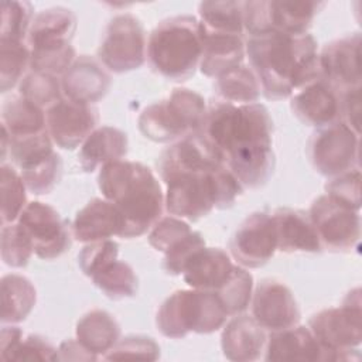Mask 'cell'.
<instances>
[{"instance_id": "30", "label": "cell", "mask_w": 362, "mask_h": 362, "mask_svg": "<svg viewBox=\"0 0 362 362\" xmlns=\"http://www.w3.org/2000/svg\"><path fill=\"white\" fill-rule=\"evenodd\" d=\"M35 301V287L27 277L6 274L1 279V322L24 321L33 311Z\"/></svg>"}, {"instance_id": "47", "label": "cell", "mask_w": 362, "mask_h": 362, "mask_svg": "<svg viewBox=\"0 0 362 362\" xmlns=\"http://www.w3.org/2000/svg\"><path fill=\"white\" fill-rule=\"evenodd\" d=\"M325 194L334 197L342 204L359 211L361 208V171L354 168L337 177H332L325 185Z\"/></svg>"}, {"instance_id": "34", "label": "cell", "mask_w": 362, "mask_h": 362, "mask_svg": "<svg viewBox=\"0 0 362 362\" xmlns=\"http://www.w3.org/2000/svg\"><path fill=\"white\" fill-rule=\"evenodd\" d=\"M90 279L99 290L113 300L133 297L139 287V280L133 267L119 259L105 264Z\"/></svg>"}, {"instance_id": "8", "label": "cell", "mask_w": 362, "mask_h": 362, "mask_svg": "<svg viewBox=\"0 0 362 362\" xmlns=\"http://www.w3.org/2000/svg\"><path fill=\"white\" fill-rule=\"evenodd\" d=\"M361 290L349 291L341 307L325 308L308 320V329L328 354L329 362L359 359L354 352L362 339Z\"/></svg>"}, {"instance_id": "25", "label": "cell", "mask_w": 362, "mask_h": 362, "mask_svg": "<svg viewBox=\"0 0 362 362\" xmlns=\"http://www.w3.org/2000/svg\"><path fill=\"white\" fill-rule=\"evenodd\" d=\"M235 264L229 255L218 247H201L182 270L184 281L197 290L216 291L229 279Z\"/></svg>"}, {"instance_id": "5", "label": "cell", "mask_w": 362, "mask_h": 362, "mask_svg": "<svg viewBox=\"0 0 362 362\" xmlns=\"http://www.w3.org/2000/svg\"><path fill=\"white\" fill-rule=\"evenodd\" d=\"M202 34L194 16H174L160 21L147 41V59L154 72L174 81L189 79L199 68Z\"/></svg>"}, {"instance_id": "9", "label": "cell", "mask_w": 362, "mask_h": 362, "mask_svg": "<svg viewBox=\"0 0 362 362\" xmlns=\"http://www.w3.org/2000/svg\"><path fill=\"white\" fill-rule=\"evenodd\" d=\"M322 7L321 1H243V28L249 37L266 33L303 35Z\"/></svg>"}, {"instance_id": "45", "label": "cell", "mask_w": 362, "mask_h": 362, "mask_svg": "<svg viewBox=\"0 0 362 362\" xmlns=\"http://www.w3.org/2000/svg\"><path fill=\"white\" fill-rule=\"evenodd\" d=\"M205 246V240L199 232L192 230L189 235L177 242L164 253V270L171 276L182 274V270L191 256Z\"/></svg>"}, {"instance_id": "18", "label": "cell", "mask_w": 362, "mask_h": 362, "mask_svg": "<svg viewBox=\"0 0 362 362\" xmlns=\"http://www.w3.org/2000/svg\"><path fill=\"white\" fill-rule=\"evenodd\" d=\"M112 85L107 69L88 55L78 57L62 75L61 86L66 99L93 105L100 100Z\"/></svg>"}, {"instance_id": "48", "label": "cell", "mask_w": 362, "mask_h": 362, "mask_svg": "<svg viewBox=\"0 0 362 362\" xmlns=\"http://www.w3.org/2000/svg\"><path fill=\"white\" fill-rule=\"evenodd\" d=\"M10 361H57V348L40 335L21 339Z\"/></svg>"}, {"instance_id": "27", "label": "cell", "mask_w": 362, "mask_h": 362, "mask_svg": "<svg viewBox=\"0 0 362 362\" xmlns=\"http://www.w3.org/2000/svg\"><path fill=\"white\" fill-rule=\"evenodd\" d=\"M127 147V136L120 129L112 126L96 127L81 144L79 164L83 171L92 173L107 163L123 160Z\"/></svg>"}, {"instance_id": "50", "label": "cell", "mask_w": 362, "mask_h": 362, "mask_svg": "<svg viewBox=\"0 0 362 362\" xmlns=\"http://www.w3.org/2000/svg\"><path fill=\"white\" fill-rule=\"evenodd\" d=\"M99 356L89 352L78 339H66L57 349V361H96Z\"/></svg>"}, {"instance_id": "28", "label": "cell", "mask_w": 362, "mask_h": 362, "mask_svg": "<svg viewBox=\"0 0 362 362\" xmlns=\"http://www.w3.org/2000/svg\"><path fill=\"white\" fill-rule=\"evenodd\" d=\"M76 339L93 355H106L120 339V325L105 310L86 313L76 324Z\"/></svg>"}, {"instance_id": "29", "label": "cell", "mask_w": 362, "mask_h": 362, "mask_svg": "<svg viewBox=\"0 0 362 362\" xmlns=\"http://www.w3.org/2000/svg\"><path fill=\"white\" fill-rule=\"evenodd\" d=\"M1 127L10 137H25L47 130L45 113L21 96L7 99L1 106Z\"/></svg>"}, {"instance_id": "11", "label": "cell", "mask_w": 362, "mask_h": 362, "mask_svg": "<svg viewBox=\"0 0 362 362\" xmlns=\"http://www.w3.org/2000/svg\"><path fill=\"white\" fill-rule=\"evenodd\" d=\"M307 153L317 173L337 177L359 168V134L337 120L313 133Z\"/></svg>"}, {"instance_id": "3", "label": "cell", "mask_w": 362, "mask_h": 362, "mask_svg": "<svg viewBox=\"0 0 362 362\" xmlns=\"http://www.w3.org/2000/svg\"><path fill=\"white\" fill-rule=\"evenodd\" d=\"M99 189L113 202L123 218L120 238L144 235L161 218L164 195L153 171L139 163L119 160L100 167Z\"/></svg>"}, {"instance_id": "39", "label": "cell", "mask_w": 362, "mask_h": 362, "mask_svg": "<svg viewBox=\"0 0 362 362\" xmlns=\"http://www.w3.org/2000/svg\"><path fill=\"white\" fill-rule=\"evenodd\" d=\"M33 6L28 1H1L0 40L24 41L33 23Z\"/></svg>"}, {"instance_id": "16", "label": "cell", "mask_w": 362, "mask_h": 362, "mask_svg": "<svg viewBox=\"0 0 362 362\" xmlns=\"http://www.w3.org/2000/svg\"><path fill=\"white\" fill-rule=\"evenodd\" d=\"M361 34L352 33L328 42L318 54L320 79L338 93L361 88Z\"/></svg>"}, {"instance_id": "42", "label": "cell", "mask_w": 362, "mask_h": 362, "mask_svg": "<svg viewBox=\"0 0 362 362\" xmlns=\"http://www.w3.org/2000/svg\"><path fill=\"white\" fill-rule=\"evenodd\" d=\"M160 356V346L151 338L146 335H127L120 338L117 344L103 356L107 361H127V359H144L156 361Z\"/></svg>"}, {"instance_id": "20", "label": "cell", "mask_w": 362, "mask_h": 362, "mask_svg": "<svg viewBox=\"0 0 362 362\" xmlns=\"http://www.w3.org/2000/svg\"><path fill=\"white\" fill-rule=\"evenodd\" d=\"M291 110L307 126H327L338 120L339 93L322 79H317L291 98Z\"/></svg>"}, {"instance_id": "22", "label": "cell", "mask_w": 362, "mask_h": 362, "mask_svg": "<svg viewBox=\"0 0 362 362\" xmlns=\"http://www.w3.org/2000/svg\"><path fill=\"white\" fill-rule=\"evenodd\" d=\"M277 250L286 253H317L322 250L318 233L311 222L308 212L293 208H279L272 215Z\"/></svg>"}, {"instance_id": "33", "label": "cell", "mask_w": 362, "mask_h": 362, "mask_svg": "<svg viewBox=\"0 0 362 362\" xmlns=\"http://www.w3.org/2000/svg\"><path fill=\"white\" fill-rule=\"evenodd\" d=\"M199 24L209 31L243 35V1H202Z\"/></svg>"}, {"instance_id": "37", "label": "cell", "mask_w": 362, "mask_h": 362, "mask_svg": "<svg viewBox=\"0 0 362 362\" xmlns=\"http://www.w3.org/2000/svg\"><path fill=\"white\" fill-rule=\"evenodd\" d=\"M215 293L223 303L228 315H239L250 305L253 296V277L246 269L235 266L229 279Z\"/></svg>"}, {"instance_id": "10", "label": "cell", "mask_w": 362, "mask_h": 362, "mask_svg": "<svg viewBox=\"0 0 362 362\" xmlns=\"http://www.w3.org/2000/svg\"><path fill=\"white\" fill-rule=\"evenodd\" d=\"M146 57L147 41L141 21L130 13L113 17L98 48L100 64L110 72L124 74L140 68Z\"/></svg>"}, {"instance_id": "40", "label": "cell", "mask_w": 362, "mask_h": 362, "mask_svg": "<svg viewBox=\"0 0 362 362\" xmlns=\"http://www.w3.org/2000/svg\"><path fill=\"white\" fill-rule=\"evenodd\" d=\"M34 253V245L18 222L1 228V259L7 266L24 267Z\"/></svg>"}, {"instance_id": "41", "label": "cell", "mask_w": 362, "mask_h": 362, "mask_svg": "<svg viewBox=\"0 0 362 362\" xmlns=\"http://www.w3.org/2000/svg\"><path fill=\"white\" fill-rule=\"evenodd\" d=\"M30 68L34 72L48 74V75H64L68 68L78 58L75 48L69 45L44 48V49H30Z\"/></svg>"}, {"instance_id": "12", "label": "cell", "mask_w": 362, "mask_h": 362, "mask_svg": "<svg viewBox=\"0 0 362 362\" xmlns=\"http://www.w3.org/2000/svg\"><path fill=\"white\" fill-rule=\"evenodd\" d=\"M322 247L332 252L352 249L361 238V218L356 209L328 194L320 195L308 211Z\"/></svg>"}, {"instance_id": "13", "label": "cell", "mask_w": 362, "mask_h": 362, "mask_svg": "<svg viewBox=\"0 0 362 362\" xmlns=\"http://www.w3.org/2000/svg\"><path fill=\"white\" fill-rule=\"evenodd\" d=\"M28 233L34 253L44 260H52L64 255L71 246V232L55 208L33 201L25 205L18 221Z\"/></svg>"}, {"instance_id": "14", "label": "cell", "mask_w": 362, "mask_h": 362, "mask_svg": "<svg viewBox=\"0 0 362 362\" xmlns=\"http://www.w3.org/2000/svg\"><path fill=\"white\" fill-rule=\"evenodd\" d=\"M232 257L242 267L264 266L277 250V236L272 215L253 212L235 230L229 242Z\"/></svg>"}, {"instance_id": "24", "label": "cell", "mask_w": 362, "mask_h": 362, "mask_svg": "<svg viewBox=\"0 0 362 362\" xmlns=\"http://www.w3.org/2000/svg\"><path fill=\"white\" fill-rule=\"evenodd\" d=\"M201 25V24H199ZM202 55L199 69L204 75L218 78L219 75L242 65L246 55L243 35L215 33L201 25Z\"/></svg>"}, {"instance_id": "44", "label": "cell", "mask_w": 362, "mask_h": 362, "mask_svg": "<svg viewBox=\"0 0 362 362\" xmlns=\"http://www.w3.org/2000/svg\"><path fill=\"white\" fill-rule=\"evenodd\" d=\"M119 245L112 239L90 242L78 255V263L85 276L92 277L109 262L117 259Z\"/></svg>"}, {"instance_id": "7", "label": "cell", "mask_w": 362, "mask_h": 362, "mask_svg": "<svg viewBox=\"0 0 362 362\" xmlns=\"http://www.w3.org/2000/svg\"><path fill=\"white\" fill-rule=\"evenodd\" d=\"M206 109L198 92L175 88L167 99L151 103L140 113L139 129L156 143L177 141L201 130Z\"/></svg>"}, {"instance_id": "4", "label": "cell", "mask_w": 362, "mask_h": 362, "mask_svg": "<svg viewBox=\"0 0 362 362\" xmlns=\"http://www.w3.org/2000/svg\"><path fill=\"white\" fill-rule=\"evenodd\" d=\"M163 181L168 214L188 221H198L214 208H230L243 192V185L225 163L209 170L178 173Z\"/></svg>"}, {"instance_id": "46", "label": "cell", "mask_w": 362, "mask_h": 362, "mask_svg": "<svg viewBox=\"0 0 362 362\" xmlns=\"http://www.w3.org/2000/svg\"><path fill=\"white\" fill-rule=\"evenodd\" d=\"M61 170H62V163L58 154H55L51 160L44 163L42 165L20 173L27 189L35 195H42L48 194L52 191V188L57 185L59 177H61Z\"/></svg>"}, {"instance_id": "19", "label": "cell", "mask_w": 362, "mask_h": 362, "mask_svg": "<svg viewBox=\"0 0 362 362\" xmlns=\"http://www.w3.org/2000/svg\"><path fill=\"white\" fill-rule=\"evenodd\" d=\"M264 359L291 362H329L328 354L318 344L308 327L303 325H294L272 332L267 337Z\"/></svg>"}, {"instance_id": "15", "label": "cell", "mask_w": 362, "mask_h": 362, "mask_svg": "<svg viewBox=\"0 0 362 362\" xmlns=\"http://www.w3.org/2000/svg\"><path fill=\"white\" fill-rule=\"evenodd\" d=\"M45 122L51 140L64 150H74L96 129L99 113L93 105L65 98L47 109Z\"/></svg>"}, {"instance_id": "36", "label": "cell", "mask_w": 362, "mask_h": 362, "mask_svg": "<svg viewBox=\"0 0 362 362\" xmlns=\"http://www.w3.org/2000/svg\"><path fill=\"white\" fill-rule=\"evenodd\" d=\"M1 225L18 221L27 205V187L20 173L7 164H1Z\"/></svg>"}, {"instance_id": "32", "label": "cell", "mask_w": 362, "mask_h": 362, "mask_svg": "<svg viewBox=\"0 0 362 362\" xmlns=\"http://www.w3.org/2000/svg\"><path fill=\"white\" fill-rule=\"evenodd\" d=\"M52 143L47 130L25 137L8 136V154L18 173H25L42 165L57 154Z\"/></svg>"}, {"instance_id": "35", "label": "cell", "mask_w": 362, "mask_h": 362, "mask_svg": "<svg viewBox=\"0 0 362 362\" xmlns=\"http://www.w3.org/2000/svg\"><path fill=\"white\" fill-rule=\"evenodd\" d=\"M30 48L23 41L0 40V89L3 93L14 88L30 68Z\"/></svg>"}, {"instance_id": "26", "label": "cell", "mask_w": 362, "mask_h": 362, "mask_svg": "<svg viewBox=\"0 0 362 362\" xmlns=\"http://www.w3.org/2000/svg\"><path fill=\"white\" fill-rule=\"evenodd\" d=\"M76 30V16L66 7H49L34 16L27 42L30 49L69 45Z\"/></svg>"}, {"instance_id": "6", "label": "cell", "mask_w": 362, "mask_h": 362, "mask_svg": "<svg viewBox=\"0 0 362 362\" xmlns=\"http://www.w3.org/2000/svg\"><path fill=\"white\" fill-rule=\"evenodd\" d=\"M228 311L215 291L177 290L160 305L158 331L167 338H184L189 332L211 334L223 327Z\"/></svg>"}, {"instance_id": "23", "label": "cell", "mask_w": 362, "mask_h": 362, "mask_svg": "<svg viewBox=\"0 0 362 362\" xmlns=\"http://www.w3.org/2000/svg\"><path fill=\"white\" fill-rule=\"evenodd\" d=\"M267 342L266 329L249 315H238L222 331L221 346L226 359L252 362L260 358Z\"/></svg>"}, {"instance_id": "49", "label": "cell", "mask_w": 362, "mask_h": 362, "mask_svg": "<svg viewBox=\"0 0 362 362\" xmlns=\"http://www.w3.org/2000/svg\"><path fill=\"white\" fill-rule=\"evenodd\" d=\"M361 117V88L349 89L339 93V115L338 119L351 130L359 134Z\"/></svg>"}, {"instance_id": "38", "label": "cell", "mask_w": 362, "mask_h": 362, "mask_svg": "<svg viewBox=\"0 0 362 362\" xmlns=\"http://www.w3.org/2000/svg\"><path fill=\"white\" fill-rule=\"evenodd\" d=\"M20 96L38 107H51L62 99L61 82L54 75L31 71L18 83Z\"/></svg>"}, {"instance_id": "51", "label": "cell", "mask_w": 362, "mask_h": 362, "mask_svg": "<svg viewBox=\"0 0 362 362\" xmlns=\"http://www.w3.org/2000/svg\"><path fill=\"white\" fill-rule=\"evenodd\" d=\"M23 339V332L18 327H3L0 334V356L4 361H10L14 349Z\"/></svg>"}, {"instance_id": "31", "label": "cell", "mask_w": 362, "mask_h": 362, "mask_svg": "<svg viewBox=\"0 0 362 362\" xmlns=\"http://www.w3.org/2000/svg\"><path fill=\"white\" fill-rule=\"evenodd\" d=\"M215 93L219 100L233 105L256 103L260 98V85L249 66L243 64L215 78Z\"/></svg>"}, {"instance_id": "17", "label": "cell", "mask_w": 362, "mask_h": 362, "mask_svg": "<svg viewBox=\"0 0 362 362\" xmlns=\"http://www.w3.org/2000/svg\"><path fill=\"white\" fill-rule=\"evenodd\" d=\"M252 317L270 332L298 324L301 313L291 290L274 279L262 280L252 296Z\"/></svg>"}, {"instance_id": "21", "label": "cell", "mask_w": 362, "mask_h": 362, "mask_svg": "<svg viewBox=\"0 0 362 362\" xmlns=\"http://www.w3.org/2000/svg\"><path fill=\"white\" fill-rule=\"evenodd\" d=\"M123 218L116 205L106 198H93L76 212L72 222V236L83 243L120 236Z\"/></svg>"}, {"instance_id": "2", "label": "cell", "mask_w": 362, "mask_h": 362, "mask_svg": "<svg viewBox=\"0 0 362 362\" xmlns=\"http://www.w3.org/2000/svg\"><path fill=\"white\" fill-rule=\"evenodd\" d=\"M246 54L267 99H286L320 79L317 41L308 33L252 35L246 42Z\"/></svg>"}, {"instance_id": "1", "label": "cell", "mask_w": 362, "mask_h": 362, "mask_svg": "<svg viewBox=\"0 0 362 362\" xmlns=\"http://www.w3.org/2000/svg\"><path fill=\"white\" fill-rule=\"evenodd\" d=\"M246 188L264 185L274 171L273 120L262 103H211L198 132Z\"/></svg>"}, {"instance_id": "43", "label": "cell", "mask_w": 362, "mask_h": 362, "mask_svg": "<svg viewBox=\"0 0 362 362\" xmlns=\"http://www.w3.org/2000/svg\"><path fill=\"white\" fill-rule=\"evenodd\" d=\"M192 229L189 225L178 216L160 218L151 228L148 233V243L158 252L165 253L182 238L189 235Z\"/></svg>"}]
</instances>
